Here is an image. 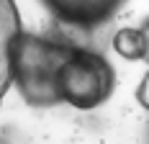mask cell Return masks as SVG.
<instances>
[{
    "label": "cell",
    "instance_id": "7",
    "mask_svg": "<svg viewBox=\"0 0 149 144\" xmlns=\"http://www.w3.org/2000/svg\"><path fill=\"white\" fill-rule=\"evenodd\" d=\"M141 29H144V34H147V41H149V18L144 21V23H141Z\"/></svg>",
    "mask_w": 149,
    "mask_h": 144
},
{
    "label": "cell",
    "instance_id": "4",
    "mask_svg": "<svg viewBox=\"0 0 149 144\" xmlns=\"http://www.w3.org/2000/svg\"><path fill=\"white\" fill-rule=\"evenodd\" d=\"M21 15L13 0H0V101L13 82V49L21 36Z\"/></svg>",
    "mask_w": 149,
    "mask_h": 144
},
{
    "label": "cell",
    "instance_id": "2",
    "mask_svg": "<svg viewBox=\"0 0 149 144\" xmlns=\"http://www.w3.org/2000/svg\"><path fill=\"white\" fill-rule=\"evenodd\" d=\"M113 87L116 72L100 52L70 46V54L59 72L62 103H70L80 111H93L113 95Z\"/></svg>",
    "mask_w": 149,
    "mask_h": 144
},
{
    "label": "cell",
    "instance_id": "5",
    "mask_svg": "<svg viewBox=\"0 0 149 144\" xmlns=\"http://www.w3.org/2000/svg\"><path fill=\"white\" fill-rule=\"evenodd\" d=\"M113 49L118 52L123 59H131V62H149V41L144 29H121L113 36Z\"/></svg>",
    "mask_w": 149,
    "mask_h": 144
},
{
    "label": "cell",
    "instance_id": "6",
    "mask_svg": "<svg viewBox=\"0 0 149 144\" xmlns=\"http://www.w3.org/2000/svg\"><path fill=\"white\" fill-rule=\"evenodd\" d=\"M136 101H139V103L149 111V70H147V75L141 77L139 87H136Z\"/></svg>",
    "mask_w": 149,
    "mask_h": 144
},
{
    "label": "cell",
    "instance_id": "1",
    "mask_svg": "<svg viewBox=\"0 0 149 144\" xmlns=\"http://www.w3.org/2000/svg\"><path fill=\"white\" fill-rule=\"evenodd\" d=\"M72 44L52 41L36 34H21L13 49V82L21 98L36 108H52L62 103L59 72Z\"/></svg>",
    "mask_w": 149,
    "mask_h": 144
},
{
    "label": "cell",
    "instance_id": "3",
    "mask_svg": "<svg viewBox=\"0 0 149 144\" xmlns=\"http://www.w3.org/2000/svg\"><path fill=\"white\" fill-rule=\"evenodd\" d=\"M41 3L62 23L77 29H95L113 18L123 0H41Z\"/></svg>",
    "mask_w": 149,
    "mask_h": 144
}]
</instances>
